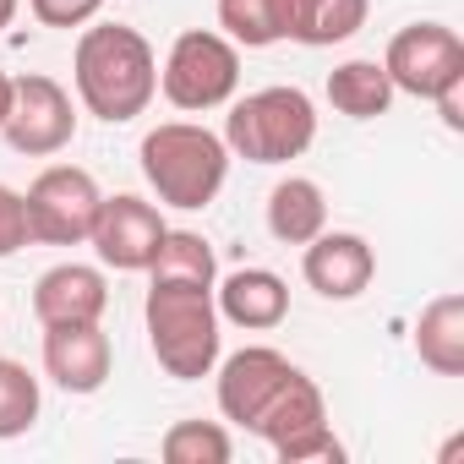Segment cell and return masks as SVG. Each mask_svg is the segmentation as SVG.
I'll return each mask as SVG.
<instances>
[{
	"label": "cell",
	"instance_id": "11",
	"mask_svg": "<svg viewBox=\"0 0 464 464\" xmlns=\"http://www.w3.org/2000/svg\"><path fill=\"white\" fill-rule=\"evenodd\" d=\"M301 274L323 301H355L377 279V252L366 246V236H355V229H323V236H312L306 252H301Z\"/></svg>",
	"mask_w": 464,
	"mask_h": 464
},
{
	"label": "cell",
	"instance_id": "16",
	"mask_svg": "<svg viewBox=\"0 0 464 464\" xmlns=\"http://www.w3.org/2000/svg\"><path fill=\"white\" fill-rule=\"evenodd\" d=\"M415 355L437 377H464V295H437L415 323Z\"/></svg>",
	"mask_w": 464,
	"mask_h": 464
},
{
	"label": "cell",
	"instance_id": "13",
	"mask_svg": "<svg viewBox=\"0 0 464 464\" xmlns=\"http://www.w3.org/2000/svg\"><path fill=\"white\" fill-rule=\"evenodd\" d=\"M213 306H218V323L268 334L290 317V285L274 268H236V274L213 279Z\"/></svg>",
	"mask_w": 464,
	"mask_h": 464
},
{
	"label": "cell",
	"instance_id": "18",
	"mask_svg": "<svg viewBox=\"0 0 464 464\" xmlns=\"http://www.w3.org/2000/svg\"><path fill=\"white\" fill-rule=\"evenodd\" d=\"M372 0H290V39L306 50L344 44L366 28Z\"/></svg>",
	"mask_w": 464,
	"mask_h": 464
},
{
	"label": "cell",
	"instance_id": "27",
	"mask_svg": "<svg viewBox=\"0 0 464 464\" xmlns=\"http://www.w3.org/2000/svg\"><path fill=\"white\" fill-rule=\"evenodd\" d=\"M17 12H23V0H0V34L17 23Z\"/></svg>",
	"mask_w": 464,
	"mask_h": 464
},
{
	"label": "cell",
	"instance_id": "21",
	"mask_svg": "<svg viewBox=\"0 0 464 464\" xmlns=\"http://www.w3.org/2000/svg\"><path fill=\"white\" fill-rule=\"evenodd\" d=\"M39 404H44V393H39V377H34L23 361L0 355V442H12V437L34 431V420H39Z\"/></svg>",
	"mask_w": 464,
	"mask_h": 464
},
{
	"label": "cell",
	"instance_id": "2",
	"mask_svg": "<svg viewBox=\"0 0 464 464\" xmlns=\"http://www.w3.org/2000/svg\"><path fill=\"white\" fill-rule=\"evenodd\" d=\"M142 323H148L153 361L175 382L213 377V366H218V306H213V285L148 279Z\"/></svg>",
	"mask_w": 464,
	"mask_h": 464
},
{
	"label": "cell",
	"instance_id": "17",
	"mask_svg": "<svg viewBox=\"0 0 464 464\" xmlns=\"http://www.w3.org/2000/svg\"><path fill=\"white\" fill-rule=\"evenodd\" d=\"M328 104H334L339 115H350V121H377V115H388L393 82H388L382 61H366V55L339 61V66L328 72Z\"/></svg>",
	"mask_w": 464,
	"mask_h": 464
},
{
	"label": "cell",
	"instance_id": "6",
	"mask_svg": "<svg viewBox=\"0 0 464 464\" xmlns=\"http://www.w3.org/2000/svg\"><path fill=\"white\" fill-rule=\"evenodd\" d=\"M99 180L82 164H50L34 175V186L23 191L28 208V241L39 246H82L93 236V218H99Z\"/></svg>",
	"mask_w": 464,
	"mask_h": 464
},
{
	"label": "cell",
	"instance_id": "10",
	"mask_svg": "<svg viewBox=\"0 0 464 464\" xmlns=\"http://www.w3.org/2000/svg\"><path fill=\"white\" fill-rule=\"evenodd\" d=\"M164 213L131 191L121 197H104L99 202V218H93V236L88 246L99 252L104 268H121V274H148V263L159 257V241H164Z\"/></svg>",
	"mask_w": 464,
	"mask_h": 464
},
{
	"label": "cell",
	"instance_id": "24",
	"mask_svg": "<svg viewBox=\"0 0 464 464\" xmlns=\"http://www.w3.org/2000/svg\"><path fill=\"white\" fill-rule=\"evenodd\" d=\"M28 246V208L17 186H0V257H12Z\"/></svg>",
	"mask_w": 464,
	"mask_h": 464
},
{
	"label": "cell",
	"instance_id": "15",
	"mask_svg": "<svg viewBox=\"0 0 464 464\" xmlns=\"http://www.w3.org/2000/svg\"><path fill=\"white\" fill-rule=\"evenodd\" d=\"M328 229V197L312 175H285L268 191V236L279 246H306Z\"/></svg>",
	"mask_w": 464,
	"mask_h": 464
},
{
	"label": "cell",
	"instance_id": "9",
	"mask_svg": "<svg viewBox=\"0 0 464 464\" xmlns=\"http://www.w3.org/2000/svg\"><path fill=\"white\" fill-rule=\"evenodd\" d=\"M382 72L393 82V93L410 99H431L437 88H448L453 77H464V39L448 23H410L388 39Z\"/></svg>",
	"mask_w": 464,
	"mask_h": 464
},
{
	"label": "cell",
	"instance_id": "7",
	"mask_svg": "<svg viewBox=\"0 0 464 464\" xmlns=\"http://www.w3.org/2000/svg\"><path fill=\"white\" fill-rule=\"evenodd\" d=\"M301 377V366L268 344H246L236 355L218 361V410L224 420H236L246 431H257L268 420V410L290 393V382Z\"/></svg>",
	"mask_w": 464,
	"mask_h": 464
},
{
	"label": "cell",
	"instance_id": "20",
	"mask_svg": "<svg viewBox=\"0 0 464 464\" xmlns=\"http://www.w3.org/2000/svg\"><path fill=\"white\" fill-rule=\"evenodd\" d=\"M148 279H186V285H213V279H218L213 246L197 236V229H164V241H159V257L148 263Z\"/></svg>",
	"mask_w": 464,
	"mask_h": 464
},
{
	"label": "cell",
	"instance_id": "25",
	"mask_svg": "<svg viewBox=\"0 0 464 464\" xmlns=\"http://www.w3.org/2000/svg\"><path fill=\"white\" fill-rule=\"evenodd\" d=\"M431 104H437V115H442L448 131H464V77H453L448 88H437Z\"/></svg>",
	"mask_w": 464,
	"mask_h": 464
},
{
	"label": "cell",
	"instance_id": "19",
	"mask_svg": "<svg viewBox=\"0 0 464 464\" xmlns=\"http://www.w3.org/2000/svg\"><path fill=\"white\" fill-rule=\"evenodd\" d=\"M218 28L236 50H268L290 39V0H218Z\"/></svg>",
	"mask_w": 464,
	"mask_h": 464
},
{
	"label": "cell",
	"instance_id": "12",
	"mask_svg": "<svg viewBox=\"0 0 464 464\" xmlns=\"http://www.w3.org/2000/svg\"><path fill=\"white\" fill-rule=\"evenodd\" d=\"M110 366H115V350H110V334L99 323L44 328V372H50L55 388H66V393H99L110 382Z\"/></svg>",
	"mask_w": 464,
	"mask_h": 464
},
{
	"label": "cell",
	"instance_id": "3",
	"mask_svg": "<svg viewBox=\"0 0 464 464\" xmlns=\"http://www.w3.org/2000/svg\"><path fill=\"white\" fill-rule=\"evenodd\" d=\"M137 159H142V175L159 191V202L180 208V213L208 208L224 191V175H229L224 137L208 131V126H197V121H164V126H153L142 137Z\"/></svg>",
	"mask_w": 464,
	"mask_h": 464
},
{
	"label": "cell",
	"instance_id": "14",
	"mask_svg": "<svg viewBox=\"0 0 464 464\" xmlns=\"http://www.w3.org/2000/svg\"><path fill=\"white\" fill-rule=\"evenodd\" d=\"M110 312V285L99 268L88 263H55L50 274H39L34 285V317L39 328H61V323H99Z\"/></svg>",
	"mask_w": 464,
	"mask_h": 464
},
{
	"label": "cell",
	"instance_id": "23",
	"mask_svg": "<svg viewBox=\"0 0 464 464\" xmlns=\"http://www.w3.org/2000/svg\"><path fill=\"white\" fill-rule=\"evenodd\" d=\"M28 12L44 28H88L104 12V0H28Z\"/></svg>",
	"mask_w": 464,
	"mask_h": 464
},
{
	"label": "cell",
	"instance_id": "1",
	"mask_svg": "<svg viewBox=\"0 0 464 464\" xmlns=\"http://www.w3.org/2000/svg\"><path fill=\"white\" fill-rule=\"evenodd\" d=\"M72 82L88 115L121 126L159 99V55L126 23H93L72 50Z\"/></svg>",
	"mask_w": 464,
	"mask_h": 464
},
{
	"label": "cell",
	"instance_id": "5",
	"mask_svg": "<svg viewBox=\"0 0 464 464\" xmlns=\"http://www.w3.org/2000/svg\"><path fill=\"white\" fill-rule=\"evenodd\" d=\"M236 88H241V50L213 28H186L159 66V93L186 115L229 104Z\"/></svg>",
	"mask_w": 464,
	"mask_h": 464
},
{
	"label": "cell",
	"instance_id": "22",
	"mask_svg": "<svg viewBox=\"0 0 464 464\" xmlns=\"http://www.w3.org/2000/svg\"><path fill=\"white\" fill-rule=\"evenodd\" d=\"M159 453L169 464H229L236 459V442L218 420H175L159 442Z\"/></svg>",
	"mask_w": 464,
	"mask_h": 464
},
{
	"label": "cell",
	"instance_id": "8",
	"mask_svg": "<svg viewBox=\"0 0 464 464\" xmlns=\"http://www.w3.org/2000/svg\"><path fill=\"white\" fill-rule=\"evenodd\" d=\"M0 137H6L12 153H23V159H50L61 148H72V137H77V104H72V93L55 77H44V72L17 77L12 115H6V126H0Z\"/></svg>",
	"mask_w": 464,
	"mask_h": 464
},
{
	"label": "cell",
	"instance_id": "26",
	"mask_svg": "<svg viewBox=\"0 0 464 464\" xmlns=\"http://www.w3.org/2000/svg\"><path fill=\"white\" fill-rule=\"evenodd\" d=\"M12 93H17V77L0 72V126H6V115H12Z\"/></svg>",
	"mask_w": 464,
	"mask_h": 464
},
{
	"label": "cell",
	"instance_id": "4",
	"mask_svg": "<svg viewBox=\"0 0 464 464\" xmlns=\"http://www.w3.org/2000/svg\"><path fill=\"white\" fill-rule=\"evenodd\" d=\"M224 148L246 164H290L317 142V104L306 88H257L229 104L224 115Z\"/></svg>",
	"mask_w": 464,
	"mask_h": 464
}]
</instances>
